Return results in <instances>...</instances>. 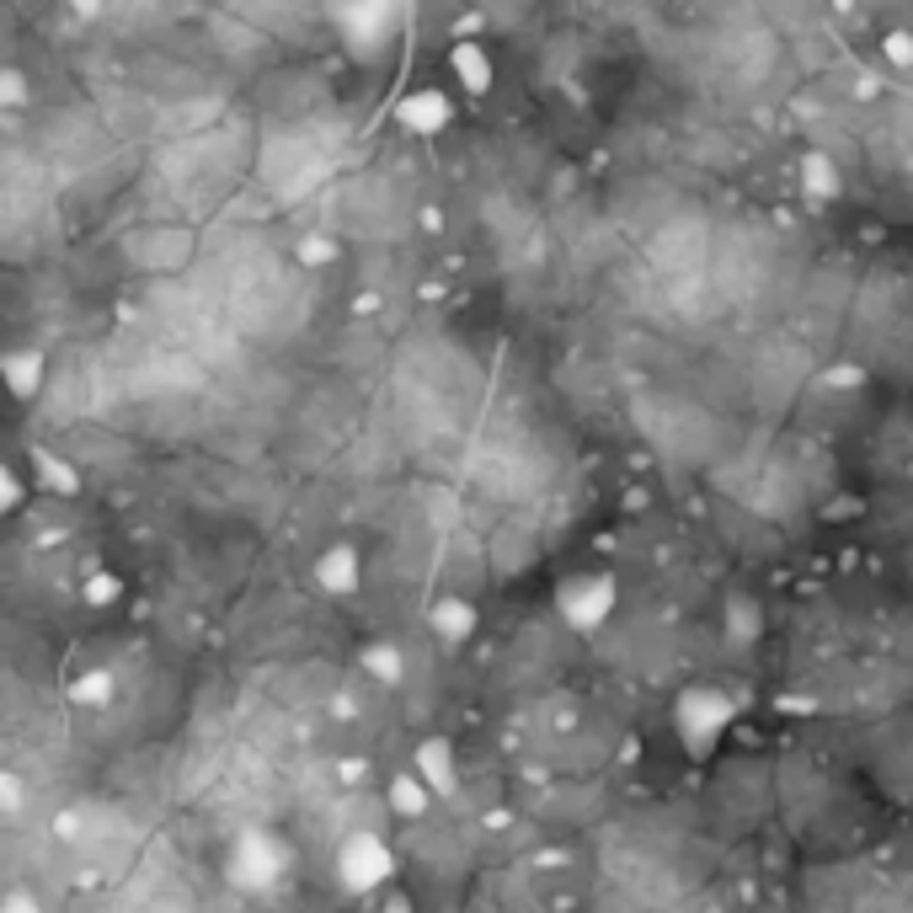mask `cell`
<instances>
[{
	"label": "cell",
	"instance_id": "ba28073f",
	"mask_svg": "<svg viewBox=\"0 0 913 913\" xmlns=\"http://www.w3.org/2000/svg\"><path fill=\"white\" fill-rule=\"evenodd\" d=\"M449 70H455V81L465 86L470 96L491 92V54L487 43H476V38H459L455 49H449Z\"/></svg>",
	"mask_w": 913,
	"mask_h": 913
},
{
	"label": "cell",
	"instance_id": "e0dca14e",
	"mask_svg": "<svg viewBox=\"0 0 913 913\" xmlns=\"http://www.w3.org/2000/svg\"><path fill=\"white\" fill-rule=\"evenodd\" d=\"M727 631L732 636H743V641H759V609L754 604H727Z\"/></svg>",
	"mask_w": 913,
	"mask_h": 913
},
{
	"label": "cell",
	"instance_id": "ffe728a7",
	"mask_svg": "<svg viewBox=\"0 0 913 913\" xmlns=\"http://www.w3.org/2000/svg\"><path fill=\"white\" fill-rule=\"evenodd\" d=\"M17 508H22V476L6 470V513H17Z\"/></svg>",
	"mask_w": 913,
	"mask_h": 913
},
{
	"label": "cell",
	"instance_id": "3957f363",
	"mask_svg": "<svg viewBox=\"0 0 913 913\" xmlns=\"http://www.w3.org/2000/svg\"><path fill=\"white\" fill-rule=\"evenodd\" d=\"M385 876H391V844L374 828H353L336 850V882L347 892H374L385 886Z\"/></svg>",
	"mask_w": 913,
	"mask_h": 913
},
{
	"label": "cell",
	"instance_id": "ac0fdd59",
	"mask_svg": "<svg viewBox=\"0 0 913 913\" xmlns=\"http://www.w3.org/2000/svg\"><path fill=\"white\" fill-rule=\"evenodd\" d=\"M882 54L892 64H913V32H886L882 38Z\"/></svg>",
	"mask_w": 913,
	"mask_h": 913
},
{
	"label": "cell",
	"instance_id": "277c9868",
	"mask_svg": "<svg viewBox=\"0 0 913 913\" xmlns=\"http://www.w3.org/2000/svg\"><path fill=\"white\" fill-rule=\"evenodd\" d=\"M283 871V850H278L268 833H246L236 844V860H230V882L246 886V892H262L273 886V876Z\"/></svg>",
	"mask_w": 913,
	"mask_h": 913
},
{
	"label": "cell",
	"instance_id": "52a82bcc",
	"mask_svg": "<svg viewBox=\"0 0 913 913\" xmlns=\"http://www.w3.org/2000/svg\"><path fill=\"white\" fill-rule=\"evenodd\" d=\"M449 118H455V102L438 92V86H417V92L401 96V107H396V123L412 128V134H438Z\"/></svg>",
	"mask_w": 913,
	"mask_h": 913
},
{
	"label": "cell",
	"instance_id": "44dd1931",
	"mask_svg": "<svg viewBox=\"0 0 913 913\" xmlns=\"http://www.w3.org/2000/svg\"><path fill=\"white\" fill-rule=\"evenodd\" d=\"M0 86H6V102H11V107L28 96V86H22V75H17V70H6V75H0Z\"/></svg>",
	"mask_w": 913,
	"mask_h": 913
},
{
	"label": "cell",
	"instance_id": "7a4b0ae2",
	"mask_svg": "<svg viewBox=\"0 0 913 913\" xmlns=\"http://www.w3.org/2000/svg\"><path fill=\"white\" fill-rule=\"evenodd\" d=\"M614 599H620V588H614L609 572H572V578L556 588V614L567 620V631L593 636V631H604V620L614 614Z\"/></svg>",
	"mask_w": 913,
	"mask_h": 913
},
{
	"label": "cell",
	"instance_id": "5bb4252c",
	"mask_svg": "<svg viewBox=\"0 0 913 913\" xmlns=\"http://www.w3.org/2000/svg\"><path fill=\"white\" fill-rule=\"evenodd\" d=\"M70 701L81 705V710H102V705L118 701V684H113V673H107V668H86V673H75Z\"/></svg>",
	"mask_w": 913,
	"mask_h": 913
},
{
	"label": "cell",
	"instance_id": "2e32d148",
	"mask_svg": "<svg viewBox=\"0 0 913 913\" xmlns=\"http://www.w3.org/2000/svg\"><path fill=\"white\" fill-rule=\"evenodd\" d=\"M81 599H86V604H96V609L118 604V599H123V578H118V572H92V578H86V588H81Z\"/></svg>",
	"mask_w": 913,
	"mask_h": 913
},
{
	"label": "cell",
	"instance_id": "4fadbf2b",
	"mask_svg": "<svg viewBox=\"0 0 913 913\" xmlns=\"http://www.w3.org/2000/svg\"><path fill=\"white\" fill-rule=\"evenodd\" d=\"M6 385H11V396L17 401H32L38 396V385H43V353L38 347H17V353H6Z\"/></svg>",
	"mask_w": 913,
	"mask_h": 913
},
{
	"label": "cell",
	"instance_id": "8992f818",
	"mask_svg": "<svg viewBox=\"0 0 913 913\" xmlns=\"http://www.w3.org/2000/svg\"><path fill=\"white\" fill-rule=\"evenodd\" d=\"M315 582H321V593H332V599H353L359 593V582H364V556L347 546V540H336L315 556Z\"/></svg>",
	"mask_w": 913,
	"mask_h": 913
},
{
	"label": "cell",
	"instance_id": "603a6c76",
	"mask_svg": "<svg viewBox=\"0 0 913 913\" xmlns=\"http://www.w3.org/2000/svg\"><path fill=\"white\" fill-rule=\"evenodd\" d=\"M380 913H412V903H406V898H385V909Z\"/></svg>",
	"mask_w": 913,
	"mask_h": 913
},
{
	"label": "cell",
	"instance_id": "6da1fadb",
	"mask_svg": "<svg viewBox=\"0 0 913 913\" xmlns=\"http://www.w3.org/2000/svg\"><path fill=\"white\" fill-rule=\"evenodd\" d=\"M732 716H737V705L722 684H684L678 701H673V732H678L684 754L695 764H710V754L722 748V737L732 727Z\"/></svg>",
	"mask_w": 913,
	"mask_h": 913
},
{
	"label": "cell",
	"instance_id": "9c48e42d",
	"mask_svg": "<svg viewBox=\"0 0 913 913\" xmlns=\"http://www.w3.org/2000/svg\"><path fill=\"white\" fill-rule=\"evenodd\" d=\"M427 631L438 641H449V646H455V641H470V631H476V604H470V599H455V593L438 599V604L427 609Z\"/></svg>",
	"mask_w": 913,
	"mask_h": 913
},
{
	"label": "cell",
	"instance_id": "7c38bea8",
	"mask_svg": "<svg viewBox=\"0 0 913 913\" xmlns=\"http://www.w3.org/2000/svg\"><path fill=\"white\" fill-rule=\"evenodd\" d=\"M359 668L374 678V684H385V689H396L401 678H406V657H401L396 641H369L364 652H359Z\"/></svg>",
	"mask_w": 913,
	"mask_h": 913
},
{
	"label": "cell",
	"instance_id": "5b68a950",
	"mask_svg": "<svg viewBox=\"0 0 913 913\" xmlns=\"http://www.w3.org/2000/svg\"><path fill=\"white\" fill-rule=\"evenodd\" d=\"M412 769H417V780L433 791V801L459 796V759H455V743H449V737H423L417 754H412Z\"/></svg>",
	"mask_w": 913,
	"mask_h": 913
},
{
	"label": "cell",
	"instance_id": "9a60e30c",
	"mask_svg": "<svg viewBox=\"0 0 913 913\" xmlns=\"http://www.w3.org/2000/svg\"><path fill=\"white\" fill-rule=\"evenodd\" d=\"M801 183H807V193H818V198H839L844 177H839V166H833L828 155H807V166H801Z\"/></svg>",
	"mask_w": 913,
	"mask_h": 913
},
{
	"label": "cell",
	"instance_id": "30bf717a",
	"mask_svg": "<svg viewBox=\"0 0 913 913\" xmlns=\"http://www.w3.org/2000/svg\"><path fill=\"white\" fill-rule=\"evenodd\" d=\"M32 470H38V487H49L54 497H81V487H86V476L70 465V459H60L54 449H32Z\"/></svg>",
	"mask_w": 913,
	"mask_h": 913
},
{
	"label": "cell",
	"instance_id": "7402d4cb",
	"mask_svg": "<svg viewBox=\"0 0 913 913\" xmlns=\"http://www.w3.org/2000/svg\"><path fill=\"white\" fill-rule=\"evenodd\" d=\"M6 913H43V909H32L28 892H11V898H6Z\"/></svg>",
	"mask_w": 913,
	"mask_h": 913
},
{
	"label": "cell",
	"instance_id": "d6986e66",
	"mask_svg": "<svg viewBox=\"0 0 913 913\" xmlns=\"http://www.w3.org/2000/svg\"><path fill=\"white\" fill-rule=\"evenodd\" d=\"M0 801H6V812H22V780L11 769L0 775Z\"/></svg>",
	"mask_w": 913,
	"mask_h": 913
},
{
	"label": "cell",
	"instance_id": "8fae6325",
	"mask_svg": "<svg viewBox=\"0 0 913 913\" xmlns=\"http://www.w3.org/2000/svg\"><path fill=\"white\" fill-rule=\"evenodd\" d=\"M385 801H391V812L406 822H417L433 812V791L417 780V769H401L396 780H391V791H385Z\"/></svg>",
	"mask_w": 913,
	"mask_h": 913
}]
</instances>
